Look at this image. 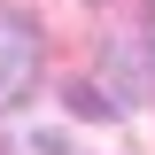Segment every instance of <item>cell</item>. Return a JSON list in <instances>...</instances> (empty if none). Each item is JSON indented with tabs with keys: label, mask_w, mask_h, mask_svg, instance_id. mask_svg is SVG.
I'll list each match as a JSON object with an SVG mask.
<instances>
[{
	"label": "cell",
	"mask_w": 155,
	"mask_h": 155,
	"mask_svg": "<svg viewBox=\"0 0 155 155\" xmlns=\"http://www.w3.org/2000/svg\"><path fill=\"white\" fill-rule=\"evenodd\" d=\"M39 23L31 16H0V109H16V101H31L39 85Z\"/></svg>",
	"instance_id": "cell-1"
},
{
	"label": "cell",
	"mask_w": 155,
	"mask_h": 155,
	"mask_svg": "<svg viewBox=\"0 0 155 155\" xmlns=\"http://www.w3.org/2000/svg\"><path fill=\"white\" fill-rule=\"evenodd\" d=\"M147 31H155V23H147Z\"/></svg>",
	"instance_id": "cell-2"
}]
</instances>
